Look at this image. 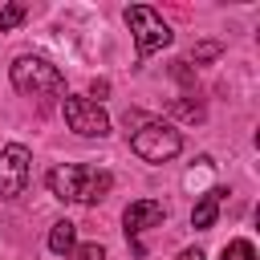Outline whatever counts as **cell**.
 <instances>
[{
  "instance_id": "30bf717a",
  "label": "cell",
  "mask_w": 260,
  "mask_h": 260,
  "mask_svg": "<svg viewBox=\"0 0 260 260\" xmlns=\"http://www.w3.org/2000/svg\"><path fill=\"white\" fill-rule=\"evenodd\" d=\"M24 16H28V4H4V8H0V32L16 28Z\"/></svg>"
},
{
  "instance_id": "5b68a950",
  "label": "cell",
  "mask_w": 260,
  "mask_h": 260,
  "mask_svg": "<svg viewBox=\"0 0 260 260\" xmlns=\"http://www.w3.org/2000/svg\"><path fill=\"white\" fill-rule=\"evenodd\" d=\"M28 175H32V154H28V146L8 142V146L0 150V199H16V195H24Z\"/></svg>"
},
{
  "instance_id": "3957f363",
  "label": "cell",
  "mask_w": 260,
  "mask_h": 260,
  "mask_svg": "<svg viewBox=\"0 0 260 260\" xmlns=\"http://www.w3.org/2000/svg\"><path fill=\"white\" fill-rule=\"evenodd\" d=\"M179 146H183V138L167 122H142L134 130V138H130V150L138 158H146V162H167V158L179 154Z\"/></svg>"
},
{
  "instance_id": "6da1fadb",
  "label": "cell",
  "mask_w": 260,
  "mask_h": 260,
  "mask_svg": "<svg viewBox=\"0 0 260 260\" xmlns=\"http://www.w3.org/2000/svg\"><path fill=\"white\" fill-rule=\"evenodd\" d=\"M110 183H114L110 171H98V167H85V162H65V167L49 171V191L57 199H73V203H98V199H106Z\"/></svg>"
},
{
  "instance_id": "ba28073f",
  "label": "cell",
  "mask_w": 260,
  "mask_h": 260,
  "mask_svg": "<svg viewBox=\"0 0 260 260\" xmlns=\"http://www.w3.org/2000/svg\"><path fill=\"white\" fill-rule=\"evenodd\" d=\"M219 203H223V191L219 187H211L195 207H191V228H199V232H207L211 223H215V215H219Z\"/></svg>"
},
{
  "instance_id": "7a4b0ae2",
  "label": "cell",
  "mask_w": 260,
  "mask_h": 260,
  "mask_svg": "<svg viewBox=\"0 0 260 260\" xmlns=\"http://www.w3.org/2000/svg\"><path fill=\"white\" fill-rule=\"evenodd\" d=\"M12 85L24 98H61L65 93V77L57 73V65H49L45 57H16L12 61Z\"/></svg>"
},
{
  "instance_id": "4fadbf2b",
  "label": "cell",
  "mask_w": 260,
  "mask_h": 260,
  "mask_svg": "<svg viewBox=\"0 0 260 260\" xmlns=\"http://www.w3.org/2000/svg\"><path fill=\"white\" fill-rule=\"evenodd\" d=\"M65 260H106V248L102 244H81V248L65 252Z\"/></svg>"
},
{
  "instance_id": "7c38bea8",
  "label": "cell",
  "mask_w": 260,
  "mask_h": 260,
  "mask_svg": "<svg viewBox=\"0 0 260 260\" xmlns=\"http://www.w3.org/2000/svg\"><path fill=\"white\" fill-rule=\"evenodd\" d=\"M219 53H223V45H219V41H203V45H195V49H191V61H195V65H203V61H215Z\"/></svg>"
},
{
  "instance_id": "52a82bcc",
  "label": "cell",
  "mask_w": 260,
  "mask_h": 260,
  "mask_svg": "<svg viewBox=\"0 0 260 260\" xmlns=\"http://www.w3.org/2000/svg\"><path fill=\"white\" fill-rule=\"evenodd\" d=\"M162 215H167V207H162L158 199H134V203H130V207L122 211L126 236H138V232H146V228L162 223Z\"/></svg>"
},
{
  "instance_id": "277c9868",
  "label": "cell",
  "mask_w": 260,
  "mask_h": 260,
  "mask_svg": "<svg viewBox=\"0 0 260 260\" xmlns=\"http://www.w3.org/2000/svg\"><path fill=\"white\" fill-rule=\"evenodd\" d=\"M126 24H130V32H134V45H138V57H150L154 49H167L171 45V24L154 12V8H146V4H134V8H126Z\"/></svg>"
},
{
  "instance_id": "8fae6325",
  "label": "cell",
  "mask_w": 260,
  "mask_h": 260,
  "mask_svg": "<svg viewBox=\"0 0 260 260\" xmlns=\"http://www.w3.org/2000/svg\"><path fill=\"white\" fill-rule=\"evenodd\" d=\"M223 260H256V248H252V240H232V244L223 248Z\"/></svg>"
},
{
  "instance_id": "8992f818",
  "label": "cell",
  "mask_w": 260,
  "mask_h": 260,
  "mask_svg": "<svg viewBox=\"0 0 260 260\" xmlns=\"http://www.w3.org/2000/svg\"><path fill=\"white\" fill-rule=\"evenodd\" d=\"M61 114H65L69 130L81 134V138H102V134H110L106 110H102L98 102H89V98H65V102H61Z\"/></svg>"
},
{
  "instance_id": "9c48e42d",
  "label": "cell",
  "mask_w": 260,
  "mask_h": 260,
  "mask_svg": "<svg viewBox=\"0 0 260 260\" xmlns=\"http://www.w3.org/2000/svg\"><path fill=\"white\" fill-rule=\"evenodd\" d=\"M73 240H77V228H73L69 219H61V223H53V232H49V248H53L57 256H65V252H73Z\"/></svg>"
},
{
  "instance_id": "5bb4252c",
  "label": "cell",
  "mask_w": 260,
  "mask_h": 260,
  "mask_svg": "<svg viewBox=\"0 0 260 260\" xmlns=\"http://www.w3.org/2000/svg\"><path fill=\"white\" fill-rule=\"evenodd\" d=\"M175 260H203V252H199V248H187V252H179Z\"/></svg>"
}]
</instances>
